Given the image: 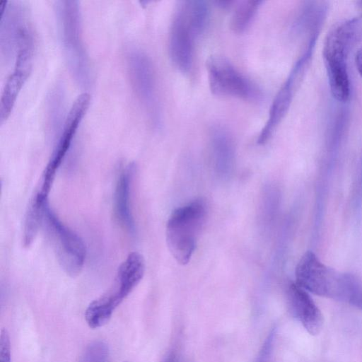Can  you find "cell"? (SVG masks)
<instances>
[{
	"label": "cell",
	"mask_w": 362,
	"mask_h": 362,
	"mask_svg": "<svg viewBox=\"0 0 362 362\" xmlns=\"http://www.w3.org/2000/svg\"><path fill=\"white\" fill-rule=\"evenodd\" d=\"M55 7L60 39L69 71L81 88H88L91 82V71L82 39L80 3L75 0H62L57 1Z\"/></svg>",
	"instance_id": "1"
},
{
	"label": "cell",
	"mask_w": 362,
	"mask_h": 362,
	"mask_svg": "<svg viewBox=\"0 0 362 362\" xmlns=\"http://www.w3.org/2000/svg\"><path fill=\"white\" fill-rule=\"evenodd\" d=\"M144 272L143 256L136 252L129 253L119 267L112 287L86 308L85 320L88 325L95 329L106 324L115 310L140 282Z\"/></svg>",
	"instance_id": "2"
},
{
	"label": "cell",
	"mask_w": 362,
	"mask_h": 362,
	"mask_svg": "<svg viewBox=\"0 0 362 362\" xmlns=\"http://www.w3.org/2000/svg\"><path fill=\"white\" fill-rule=\"evenodd\" d=\"M206 217V206L201 199L175 209L166 225V243L179 264H187L195 250Z\"/></svg>",
	"instance_id": "3"
},
{
	"label": "cell",
	"mask_w": 362,
	"mask_h": 362,
	"mask_svg": "<svg viewBox=\"0 0 362 362\" xmlns=\"http://www.w3.org/2000/svg\"><path fill=\"white\" fill-rule=\"evenodd\" d=\"M42 227L46 231L57 262L69 276L80 274L86 259V246L75 232L66 226L48 204L44 211Z\"/></svg>",
	"instance_id": "4"
},
{
	"label": "cell",
	"mask_w": 362,
	"mask_h": 362,
	"mask_svg": "<svg viewBox=\"0 0 362 362\" xmlns=\"http://www.w3.org/2000/svg\"><path fill=\"white\" fill-rule=\"evenodd\" d=\"M127 64L132 90L151 122L158 128L161 112L151 60L141 49L132 48L127 55Z\"/></svg>",
	"instance_id": "5"
},
{
	"label": "cell",
	"mask_w": 362,
	"mask_h": 362,
	"mask_svg": "<svg viewBox=\"0 0 362 362\" xmlns=\"http://www.w3.org/2000/svg\"><path fill=\"white\" fill-rule=\"evenodd\" d=\"M204 32L185 1L179 2L170 28L168 52L173 64L182 73L192 69L195 41Z\"/></svg>",
	"instance_id": "6"
},
{
	"label": "cell",
	"mask_w": 362,
	"mask_h": 362,
	"mask_svg": "<svg viewBox=\"0 0 362 362\" xmlns=\"http://www.w3.org/2000/svg\"><path fill=\"white\" fill-rule=\"evenodd\" d=\"M206 69L209 88L214 95L249 101L260 98L257 87L225 58L210 57Z\"/></svg>",
	"instance_id": "7"
},
{
	"label": "cell",
	"mask_w": 362,
	"mask_h": 362,
	"mask_svg": "<svg viewBox=\"0 0 362 362\" xmlns=\"http://www.w3.org/2000/svg\"><path fill=\"white\" fill-rule=\"evenodd\" d=\"M296 284L309 293L339 300L341 272L325 265L312 251L305 252L295 271Z\"/></svg>",
	"instance_id": "8"
},
{
	"label": "cell",
	"mask_w": 362,
	"mask_h": 362,
	"mask_svg": "<svg viewBox=\"0 0 362 362\" xmlns=\"http://www.w3.org/2000/svg\"><path fill=\"white\" fill-rule=\"evenodd\" d=\"M90 100L89 93L84 92L80 94L72 104L45 168L41 185L37 191L40 194L49 196L56 173L71 147L73 139L88 108Z\"/></svg>",
	"instance_id": "9"
},
{
	"label": "cell",
	"mask_w": 362,
	"mask_h": 362,
	"mask_svg": "<svg viewBox=\"0 0 362 362\" xmlns=\"http://www.w3.org/2000/svg\"><path fill=\"white\" fill-rule=\"evenodd\" d=\"M0 49L8 61L16 57L20 46L33 37L25 8L19 1H1L0 4Z\"/></svg>",
	"instance_id": "10"
},
{
	"label": "cell",
	"mask_w": 362,
	"mask_h": 362,
	"mask_svg": "<svg viewBox=\"0 0 362 362\" xmlns=\"http://www.w3.org/2000/svg\"><path fill=\"white\" fill-rule=\"evenodd\" d=\"M289 307L292 314L311 335L318 334L322 329L323 315L309 292L291 283L287 290Z\"/></svg>",
	"instance_id": "11"
},
{
	"label": "cell",
	"mask_w": 362,
	"mask_h": 362,
	"mask_svg": "<svg viewBox=\"0 0 362 362\" xmlns=\"http://www.w3.org/2000/svg\"><path fill=\"white\" fill-rule=\"evenodd\" d=\"M136 165L129 163L122 169L118 177L114 194V214L119 224L128 233L135 231V223L130 204L131 186Z\"/></svg>",
	"instance_id": "12"
},
{
	"label": "cell",
	"mask_w": 362,
	"mask_h": 362,
	"mask_svg": "<svg viewBox=\"0 0 362 362\" xmlns=\"http://www.w3.org/2000/svg\"><path fill=\"white\" fill-rule=\"evenodd\" d=\"M362 42V14L333 29L327 35L323 51L348 57L350 51Z\"/></svg>",
	"instance_id": "13"
},
{
	"label": "cell",
	"mask_w": 362,
	"mask_h": 362,
	"mask_svg": "<svg viewBox=\"0 0 362 362\" xmlns=\"http://www.w3.org/2000/svg\"><path fill=\"white\" fill-rule=\"evenodd\" d=\"M298 84L289 76L274 97L269 112V117L257 139L260 145L266 144L272 136L286 115L293 93Z\"/></svg>",
	"instance_id": "14"
},
{
	"label": "cell",
	"mask_w": 362,
	"mask_h": 362,
	"mask_svg": "<svg viewBox=\"0 0 362 362\" xmlns=\"http://www.w3.org/2000/svg\"><path fill=\"white\" fill-rule=\"evenodd\" d=\"M210 143L216 166L228 170L234 158V143L230 132L225 127L217 124L210 130Z\"/></svg>",
	"instance_id": "15"
},
{
	"label": "cell",
	"mask_w": 362,
	"mask_h": 362,
	"mask_svg": "<svg viewBox=\"0 0 362 362\" xmlns=\"http://www.w3.org/2000/svg\"><path fill=\"white\" fill-rule=\"evenodd\" d=\"M30 71L14 67L7 78L3 88L0 100V123L2 124L10 115L17 97L27 80Z\"/></svg>",
	"instance_id": "16"
},
{
	"label": "cell",
	"mask_w": 362,
	"mask_h": 362,
	"mask_svg": "<svg viewBox=\"0 0 362 362\" xmlns=\"http://www.w3.org/2000/svg\"><path fill=\"white\" fill-rule=\"evenodd\" d=\"M329 88L333 97L341 102L346 101L350 95V84L346 64H327Z\"/></svg>",
	"instance_id": "17"
},
{
	"label": "cell",
	"mask_w": 362,
	"mask_h": 362,
	"mask_svg": "<svg viewBox=\"0 0 362 362\" xmlns=\"http://www.w3.org/2000/svg\"><path fill=\"white\" fill-rule=\"evenodd\" d=\"M262 1L245 0L235 7L230 21V29L235 33H244L251 25Z\"/></svg>",
	"instance_id": "18"
},
{
	"label": "cell",
	"mask_w": 362,
	"mask_h": 362,
	"mask_svg": "<svg viewBox=\"0 0 362 362\" xmlns=\"http://www.w3.org/2000/svg\"><path fill=\"white\" fill-rule=\"evenodd\" d=\"M340 301L362 310V280L356 274H341Z\"/></svg>",
	"instance_id": "19"
},
{
	"label": "cell",
	"mask_w": 362,
	"mask_h": 362,
	"mask_svg": "<svg viewBox=\"0 0 362 362\" xmlns=\"http://www.w3.org/2000/svg\"><path fill=\"white\" fill-rule=\"evenodd\" d=\"M81 362H109V349L101 341L90 343L85 350Z\"/></svg>",
	"instance_id": "20"
},
{
	"label": "cell",
	"mask_w": 362,
	"mask_h": 362,
	"mask_svg": "<svg viewBox=\"0 0 362 362\" xmlns=\"http://www.w3.org/2000/svg\"><path fill=\"white\" fill-rule=\"evenodd\" d=\"M0 362H11L10 339L6 329H2L1 332Z\"/></svg>",
	"instance_id": "21"
},
{
	"label": "cell",
	"mask_w": 362,
	"mask_h": 362,
	"mask_svg": "<svg viewBox=\"0 0 362 362\" xmlns=\"http://www.w3.org/2000/svg\"><path fill=\"white\" fill-rule=\"evenodd\" d=\"M356 65L360 75L362 77V47L360 48L356 52Z\"/></svg>",
	"instance_id": "22"
},
{
	"label": "cell",
	"mask_w": 362,
	"mask_h": 362,
	"mask_svg": "<svg viewBox=\"0 0 362 362\" xmlns=\"http://www.w3.org/2000/svg\"><path fill=\"white\" fill-rule=\"evenodd\" d=\"M216 5L221 8L227 9L230 8L235 1L231 0H222V1H214Z\"/></svg>",
	"instance_id": "23"
},
{
	"label": "cell",
	"mask_w": 362,
	"mask_h": 362,
	"mask_svg": "<svg viewBox=\"0 0 362 362\" xmlns=\"http://www.w3.org/2000/svg\"><path fill=\"white\" fill-rule=\"evenodd\" d=\"M165 362H175L174 356H173V355H170V356H169L166 358V360H165Z\"/></svg>",
	"instance_id": "24"
},
{
	"label": "cell",
	"mask_w": 362,
	"mask_h": 362,
	"mask_svg": "<svg viewBox=\"0 0 362 362\" xmlns=\"http://www.w3.org/2000/svg\"><path fill=\"white\" fill-rule=\"evenodd\" d=\"M359 5H360V6H361V7H362V1H361L359 2Z\"/></svg>",
	"instance_id": "25"
}]
</instances>
